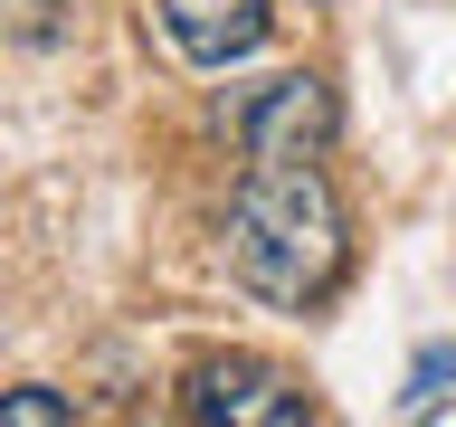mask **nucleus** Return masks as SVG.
Listing matches in <instances>:
<instances>
[{
	"mask_svg": "<svg viewBox=\"0 0 456 427\" xmlns=\"http://www.w3.org/2000/svg\"><path fill=\"white\" fill-rule=\"evenodd\" d=\"M181 408L191 418H209V427H295V418H314V399L285 380L276 361H248V351H228V361H200L191 370V390H181Z\"/></svg>",
	"mask_w": 456,
	"mask_h": 427,
	"instance_id": "3",
	"label": "nucleus"
},
{
	"mask_svg": "<svg viewBox=\"0 0 456 427\" xmlns=\"http://www.w3.org/2000/svg\"><path fill=\"white\" fill-rule=\"evenodd\" d=\"M219 247H228V276L248 294L305 313L314 294H333L342 256H352V228H342V199L314 162H248Z\"/></svg>",
	"mask_w": 456,
	"mask_h": 427,
	"instance_id": "1",
	"label": "nucleus"
},
{
	"mask_svg": "<svg viewBox=\"0 0 456 427\" xmlns=\"http://www.w3.org/2000/svg\"><path fill=\"white\" fill-rule=\"evenodd\" d=\"M333 85L323 77H266V85H248L238 105H228V133H238V152L248 162H323V142H333Z\"/></svg>",
	"mask_w": 456,
	"mask_h": 427,
	"instance_id": "2",
	"label": "nucleus"
},
{
	"mask_svg": "<svg viewBox=\"0 0 456 427\" xmlns=\"http://www.w3.org/2000/svg\"><path fill=\"white\" fill-rule=\"evenodd\" d=\"M266 28H276L266 0H162V38L191 67H238V57L266 48Z\"/></svg>",
	"mask_w": 456,
	"mask_h": 427,
	"instance_id": "4",
	"label": "nucleus"
},
{
	"mask_svg": "<svg viewBox=\"0 0 456 427\" xmlns=\"http://www.w3.org/2000/svg\"><path fill=\"white\" fill-rule=\"evenodd\" d=\"M67 418H77V408H67L57 390H10L0 399V427H67Z\"/></svg>",
	"mask_w": 456,
	"mask_h": 427,
	"instance_id": "5",
	"label": "nucleus"
}]
</instances>
